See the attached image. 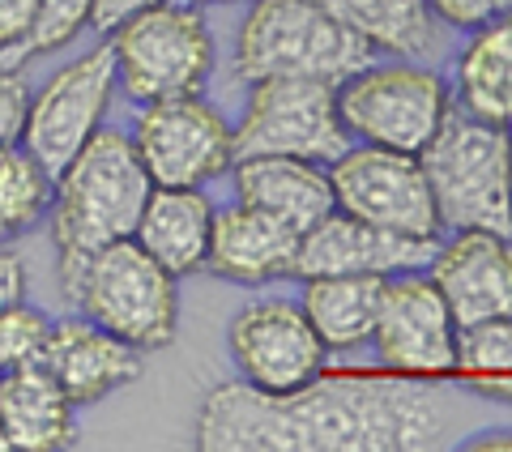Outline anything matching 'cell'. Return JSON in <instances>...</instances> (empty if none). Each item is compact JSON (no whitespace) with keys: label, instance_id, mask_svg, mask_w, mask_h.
<instances>
[{"label":"cell","instance_id":"cell-20","mask_svg":"<svg viewBox=\"0 0 512 452\" xmlns=\"http://www.w3.org/2000/svg\"><path fill=\"white\" fill-rule=\"evenodd\" d=\"M214 201L201 188H154L137 218L133 239L175 278L205 269L214 231Z\"/></svg>","mask_w":512,"mask_h":452},{"label":"cell","instance_id":"cell-18","mask_svg":"<svg viewBox=\"0 0 512 452\" xmlns=\"http://www.w3.org/2000/svg\"><path fill=\"white\" fill-rule=\"evenodd\" d=\"M231 175H235V201L282 218L299 235L325 214H333L329 171L325 163H312V158H286V154L235 158Z\"/></svg>","mask_w":512,"mask_h":452},{"label":"cell","instance_id":"cell-19","mask_svg":"<svg viewBox=\"0 0 512 452\" xmlns=\"http://www.w3.org/2000/svg\"><path fill=\"white\" fill-rule=\"evenodd\" d=\"M73 401L47 376L43 363L0 371V431L13 452H60L73 448Z\"/></svg>","mask_w":512,"mask_h":452},{"label":"cell","instance_id":"cell-23","mask_svg":"<svg viewBox=\"0 0 512 452\" xmlns=\"http://www.w3.org/2000/svg\"><path fill=\"white\" fill-rule=\"evenodd\" d=\"M316 5L384 56L414 60L440 47L444 26L431 18L423 0H316Z\"/></svg>","mask_w":512,"mask_h":452},{"label":"cell","instance_id":"cell-2","mask_svg":"<svg viewBox=\"0 0 512 452\" xmlns=\"http://www.w3.org/2000/svg\"><path fill=\"white\" fill-rule=\"evenodd\" d=\"M154 192V180L141 167L128 133L99 128L69 167L56 175L52 192V244L60 286L77 278V269L99 248L133 239L137 218Z\"/></svg>","mask_w":512,"mask_h":452},{"label":"cell","instance_id":"cell-34","mask_svg":"<svg viewBox=\"0 0 512 452\" xmlns=\"http://www.w3.org/2000/svg\"><path fill=\"white\" fill-rule=\"evenodd\" d=\"M192 5H248V0H192Z\"/></svg>","mask_w":512,"mask_h":452},{"label":"cell","instance_id":"cell-5","mask_svg":"<svg viewBox=\"0 0 512 452\" xmlns=\"http://www.w3.org/2000/svg\"><path fill=\"white\" fill-rule=\"evenodd\" d=\"M77 316L116 333L141 354L167 350L180 329V278L167 273L137 239L107 244L60 286Z\"/></svg>","mask_w":512,"mask_h":452},{"label":"cell","instance_id":"cell-9","mask_svg":"<svg viewBox=\"0 0 512 452\" xmlns=\"http://www.w3.org/2000/svg\"><path fill=\"white\" fill-rule=\"evenodd\" d=\"M128 141L154 188H205L235 163V124L201 94L141 103Z\"/></svg>","mask_w":512,"mask_h":452},{"label":"cell","instance_id":"cell-14","mask_svg":"<svg viewBox=\"0 0 512 452\" xmlns=\"http://www.w3.org/2000/svg\"><path fill=\"white\" fill-rule=\"evenodd\" d=\"M440 239H414L402 231L359 222L333 209L316 226L299 235L295 278H329V273H367V278H393V273L427 269Z\"/></svg>","mask_w":512,"mask_h":452},{"label":"cell","instance_id":"cell-13","mask_svg":"<svg viewBox=\"0 0 512 452\" xmlns=\"http://www.w3.org/2000/svg\"><path fill=\"white\" fill-rule=\"evenodd\" d=\"M227 350L239 380L261 393H295L329 363L312 320L291 299H256L239 308L227 329Z\"/></svg>","mask_w":512,"mask_h":452},{"label":"cell","instance_id":"cell-15","mask_svg":"<svg viewBox=\"0 0 512 452\" xmlns=\"http://www.w3.org/2000/svg\"><path fill=\"white\" fill-rule=\"evenodd\" d=\"M427 278L440 286L457 325L512 316V235L483 226L440 235Z\"/></svg>","mask_w":512,"mask_h":452},{"label":"cell","instance_id":"cell-8","mask_svg":"<svg viewBox=\"0 0 512 452\" xmlns=\"http://www.w3.org/2000/svg\"><path fill=\"white\" fill-rule=\"evenodd\" d=\"M350 145L338 116V86L303 77H265L248 86L244 116L235 120V158L286 154L333 163Z\"/></svg>","mask_w":512,"mask_h":452},{"label":"cell","instance_id":"cell-25","mask_svg":"<svg viewBox=\"0 0 512 452\" xmlns=\"http://www.w3.org/2000/svg\"><path fill=\"white\" fill-rule=\"evenodd\" d=\"M56 180L22 141L0 145V244L18 239L52 214Z\"/></svg>","mask_w":512,"mask_h":452},{"label":"cell","instance_id":"cell-29","mask_svg":"<svg viewBox=\"0 0 512 452\" xmlns=\"http://www.w3.org/2000/svg\"><path fill=\"white\" fill-rule=\"evenodd\" d=\"M423 5L444 30H461V35L500 18V0H423Z\"/></svg>","mask_w":512,"mask_h":452},{"label":"cell","instance_id":"cell-12","mask_svg":"<svg viewBox=\"0 0 512 452\" xmlns=\"http://www.w3.org/2000/svg\"><path fill=\"white\" fill-rule=\"evenodd\" d=\"M457 316L444 303L427 269L393 273L380 286V312L372 329L376 363L402 376H453L457 367Z\"/></svg>","mask_w":512,"mask_h":452},{"label":"cell","instance_id":"cell-33","mask_svg":"<svg viewBox=\"0 0 512 452\" xmlns=\"http://www.w3.org/2000/svg\"><path fill=\"white\" fill-rule=\"evenodd\" d=\"M466 452H504L512 448V427H487L483 435H474V440L461 444Z\"/></svg>","mask_w":512,"mask_h":452},{"label":"cell","instance_id":"cell-30","mask_svg":"<svg viewBox=\"0 0 512 452\" xmlns=\"http://www.w3.org/2000/svg\"><path fill=\"white\" fill-rule=\"evenodd\" d=\"M35 13L39 0H0V60H18L30 30H35Z\"/></svg>","mask_w":512,"mask_h":452},{"label":"cell","instance_id":"cell-16","mask_svg":"<svg viewBox=\"0 0 512 452\" xmlns=\"http://www.w3.org/2000/svg\"><path fill=\"white\" fill-rule=\"evenodd\" d=\"M39 363L73 406H99L141 376V350L120 342L116 333L99 329L86 316L56 320Z\"/></svg>","mask_w":512,"mask_h":452},{"label":"cell","instance_id":"cell-17","mask_svg":"<svg viewBox=\"0 0 512 452\" xmlns=\"http://www.w3.org/2000/svg\"><path fill=\"white\" fill-rule=\"evenodd\" d=\"M295 256H299V231L282 218L265 214L256 205L235 201L214 214L210 231V256L205 269L214 278H227L239 286H265L295 278Z\"/></svg>","mask_w":512,"mask_h":452},{"label":"cell","instance_id":"cell-27","mask_svg":"<svg viewBox=\"0 0 512 452\" xmlns=\"http://www.w3.org/2000/svg\"><path fill=\"white\" fill-rule=\"evenodd\" d=\"M47 333H52V320H47L39 308H30L26 299L0 308V371L39 363Z\"/></svg>","mask_w":512,"mask_h":452},{"label":"cell","instance_id":"cell-22","mask_svg":"<svg viewBox=\"0 0 512 452\" xmlns=\"http://www.w3.org/2000/svg\"><path fill=\"white\" fill-rule=\"evenodd\" d=\"M380 286L384 278H367V273H329V278L303 282L299 308L312 320V329L329 354H350L372 342Z\"/></svg>","mask_w":512,"mask_h":452},{"label":"cell","instance_id":"cell-24","mask_svg":"<svg viewBox=\"0 0 512 452\" xmlns=\"http://www.w3.org/2000/svg\"><path fill=\"white\" fill-rule=\"evenodd\" d=\"M453 371L483 401L512 406V316H491V320L461 325Z\"/></svg>","mask_w":512,"mask_h":452},{"label":"cell","instance_id":"cell-6","mask_svg":"<svg viewBox=\"0 0 512 452\" xmlns=\"http://www.w3.org/2000/svg\"><path fill=\"white\" fill-rule=\"evenodd\" d=\"M107 39L116 52L120 90L137 107L175 94H201L214 73V35L192 0H163L116 26Z\"/></svg>","mask_w":512,"mask_h":452},{"label":"cell","instance_id":"cell-28","mask_svg":"<svg viewBox=\"0 0 512 452\" xmlns=\"http://www.w3.org/2000/svg\"><path fill=\"white\" fill-rule=\"evenodd\" d=\"M26 107H30V82L22 77L18 64L0 60V145L22 141Z\"/></svg>","mask_w":512,"mask_h":452},{"label":"cell","instance_id":"cell-7","mask_svg":"<svg viewBox=\"0 0 512 452\" xmlns=\"http://www.w3.org/2000/svg\"><path fill=\"white\" fill-rule=\"evenodd\" d=\"M453 111V90L448 82L414 60L393 64H363L338 82V116L350 141L384 145V150L419 154L436 137V128Z\"/></svg>","mask_w":512,"mask_h":452},{"label":"cell","instance_id":"cell-21","mask_svg":"<svg viewBox=\"0 0 512 452\" xmlns=\"http://www.w3.org/2000/svg\"><path fill=\"white\" fill-rule=\"evenodd\" d=\"M448 90H453V107L466 116L512 128V13L470 30V39L453 56Z\"/></svg>","mask_w":512,"mask_h":452},{"label":"cell","instance_id":"cell-36","mask_svg":"<svg viewBox=\"0 0 512 452\" xmlns=\"http://www.w3.org/2000/svg\"><path fill=\"white\" fill-rule=\"evenodd\" d=\"M500 13H512V0H500Z\"/></svg>","mask_w":512,"mask_h":452},{"label":"cell","instance_id":"cell-26","mask_svg":"<svg viewBox=\"0 0 512 452\" xmlns=\"http://www.w3.org/2000/svg\"><path fill=\"white\" fill-rule=\"evenodd\" d=\"M90 18H94V0H39L35 30H30V39L18 52V60L64 52V47L82 35V30H90ZM18 60H13V64H18Z\"/></svg>","mask_w":512,"mask_h":452},{"label":"cell","instance_id":"cell-31","mask_svg":"<svg viewBox=\"0 0 512 452\" xmlns=\"http://www.w3.org/2000/svg\"><path fill=\"white\" fill-rule=\"evenodd\" d=\"M154 5H163V0H94V18H90V30H99V35H111L116 26H124L128 18H137V13H146Z\"/></svg>","mask_w":512,"mask_h":452},{"label":"cell","instance_id":"cell-32","mask_svg":"<svg viewBox=\"0 0 512 452\" xmlns=\"http://www.w3.org/2000/svg\"><path fill=\"white\" fill-rule=\"evenodd\" d=\"M22 299H26V265L18 252L0 248V308L22 303Z\"/></svg>","mask_w":512,"mask_h":452},{"label":"cell","instance_id":"cell-10","mask_svg":"<svg viewBox=\"0 0 512 452\" xmlns=\"http://www.w3.org/2000/svg\"><path fill=\"white\" fill-rule=\"evenodd\" d=\"M120 77H116V52L111 39L90 47L86 56L47 77L39 90H30L26 124H22V145L43 163V171L56 175L77 158V150L103 128V116L111 107Z\"/></svg>","mask_w":512,"mask_h":452},{"label":"cell","instance_id":"cell-3","mask_svg":"<svg viewBox=\"0 0 512 452\" xmlns=\"http://www.w3.org/2000/svg\"><path fill=\"white\" fill-rule=\"evenodd\" d=\"M419 163L444 235L470 226L512 235V128L453 107L419 150Z\"/></svg>","mask_w":512,"mask_h":452},{"label":"cell","instance_id":"cell-35","mask_svg":"<svg viewBox=\"0 0 512 452\" xmlns=\"http://www.w3.org/2000/svg\"><path fill=\"white\" fill-rule=\"evenodd\" d=\"M0 452H13V448H9V440H5V431H0Z\"/></svg>","mask_w":512,"mask_h":452},{"label":"cell","instance_id":"cell-1","mask_svg":"<svg viewBox=\"0 0 512 452\" xmlns=\"http://www.w3.org/2000/svg\"><path fill=\"white\" fill-rule=\"evenodd\" d=\"M453 406L423 376H320L295 393L214 384L197 410L201 452H427L448 444Z\"/></svg>","mask_w":512,"mask_h":452},{"label":"cell","instance_id":"cell-11","mask_svg":"<svg viewBox=\"0 0 512 452\" xmlns=\"http://www.w3.org/2000/svg\"><path fill=\"white\" fill-rule=\"evenodd\" d=\"M325 171L333 184V209L342 214L414 239L444 235L419 154L350 141Z\"/></svg>","mask_w":512,"mask_h":452},{"label":"cell","instance_id":"cell-4","mask_svg":"<svg viewBox=\"0 0 512 452\" xmlns=\"http://www.w3.org/2000/svg\"><path fill=\"white\" fill-rule=\"evenodd\" d=\"M372 60L376 47L350 35L316 0H248V13L235 30V77L244 86L265 77L338 86Z\"/></svg>","mask_w":512,"mask_h":452}]
</instances>
